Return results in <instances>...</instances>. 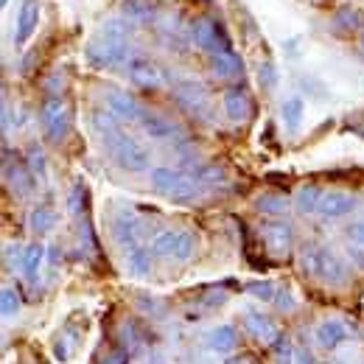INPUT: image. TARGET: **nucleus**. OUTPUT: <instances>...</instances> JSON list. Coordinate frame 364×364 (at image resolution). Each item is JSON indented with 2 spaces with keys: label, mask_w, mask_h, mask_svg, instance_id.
Wrapping results in <instances>:
<instances>
[{
  "label": "nucleus",
  "mask_w": 364,
  "mask_h": 364,
  "mask_svg": "<svg viewBox=\"0 0 364 364\" xmlns=\"http://www.w3.org/2000/svg\"><path fill=\"white\" fill-rule=\"evenodd\" d=\"M174 95L193 115H208V109H210V98H208V90H205L202 82H182L174 87Z\"/></svg>",
  "instance_id": "nucleus-8"
},
{
  "label": "nucleus",
  "mask_w": 364,
  "mask_h": 364,
  "mask_svg": "<svg viewBox=\"0 0 364 364\" xmlns=\"http://www.w3.org/2000/svg\"><path fill=\"white\" fill-rule=\"evenodd\" d=\"M3 171H6L9 188H11L17 196H28V193L34 191V171H31L28 166H23V163H14V166H11V160L6 157Z\"/></svg>",
  "instance_id": "nucleus-14"
},
{
  "label": "nucleus",
  "mask_w": 364,
  "mask_h": 364,
  "mask_svg": "<svg viewBox=\"0 0 364 364\" xmlns=\"http://www.w3.org/2000/svg\"><path fill=\"white\" fill-rule=\"evenodd\" d=\"M28 168H31L37 177H46L48 166H46V154H43L40 146H31V149H28Z\"/></svg>",
  "instance_id": "nucleus-33"
},
{
  "label": "nucleus",
  "mask_w": 364,
  "mask_h": 364,
  "mask_svg": "<svg viewBox=\"0 0 364 364\" xmlns=\"http://www.w3.org/2000/svg\"><path fill=\"white\" fill-rule=\"evenodd\" d=\"M322 280H328V283H342L345 277H348V267H345V261L339 258V255H333L331 250H322V258H319V274Z\"/></svg>",
  "instance_id": "nucleus-19"
},
{
  "label": "nucleus",
  "mask_w": 364,
  "mask_h": 364,
  "mask_svg": "<svg viewBox=\"0 0 364 364\" xmlns=\"http://www.w3.org/2000/svg\"><path fill=\"white\" fill-rule=\"evenodd\" d=\"M353 210H356V196L342 193V191H328L322 196V202H319L317 213L325 216V219H342V216H348Z\"/></svg>",
  "instance_id": "nucleus-11"
},
{
  "label": "nucleus",
  "mask_w": 364,
  "mask_h": 364,
  "mask_svg": "<svg viewBox=\"0 0 364 364\" xmlns=\"http://www.w3.org/2000/svg\"><path fill=\"white\" fill-rule=\"evenodd\" d=\"M68 208H70V213H82V208H85V185L82 182H76L73 185V191H70V199H68Z\"/></svg>",
  "instance_id": "nucleus-35"
},
{
  "label": "nucleus",
  "mask_w": 364,
  "mask_h": 364,
  "mask_svg": "<svg viewBox=\"0 0 364 364\" xmlns=\"http://www.w3.org/2000/svg\"><path fill=\"white\" fill-rule=\"evenodd\" d=\"M208 345L213 353H232L235 345H238V336H235V328L232 325H219L208 333Z\"/></svg>",
  "instance_id": "nucleus-20"
},
{
  "label": "nucleus",
  "mask_w": 364,
  "mask_h": 364,
  "mask_svg": "<svg viewBox=\"0 0 364 364\" xmlns=\"http://www.w3.org/2000/svg\"><path fill=\"white\" fill-rule=\"evenodd\" d=\"M294 364H314V356L311 353H297V362Z\"/></svg>",
  "instance_id": "nucleus-41"
},
{
  "label": "nucleus",
  "mask_w": 364,
  "mask_h": 364,
  "mask_svg": "<svg viewBox=\"0 0 364 364\" xmlns=\"http://www.w3.org/2000/svg\"><path fill=\"white\" fill-rule=\"evenodd\" d=\"M193 252H196V235L188 232V230H177V241H174V252H171V258L188 261V258H193Z\"/></svg>",
  "instance_id": "nucleus-26"
},
{
  "label": "nucleus",
  "mask_w": 364,
  "mask_h": 364,
  "mask_svg": "<svg viewBox=\"0 0 364 364\" xmlns=\"http://www.w3.org/2000/svg\"><path fill=\"white\" fill-rule=\"evenodd\" d=\"M261 232H264V241L269 244V250H272V252H280V255H283V252H289V250H291L294 230H291V225H289V222H283V219L264 222Z\"/></svg>",
  "instance_id": "nucleus-12"
},
{
  "label": "nucleus",
  "mask_w": 364,
  "mask_h": 364,
  "mask_svg": "<svg viewBox=\"0 0 364 364\" xmlns=\"http://www.w3.org/2000/svg\"><path fill=\"white\" fill-rule=\"evenodd\" d=\"M280 115H283V124H286V129L294 135V132L300 129V121H303V115H306V101H303L300 95H291V98H286V101H283V107H280Z\"/></svg>",
  "instance_id": "nucleus-22"
},
{
  "label": "nucleus",
  "mask_w": 364,
  "mask_h": 364,
  "mask_svg": "<svg viewBox=\"0 0 364 364\" xmlns=\"http://www.w3.org/2000/svg\"><path fill=\"white\" fill-rule=\"evenodd\" d=\"M127 76H129L132 85L143 87V90H157V87L166 82L163 70H160L151 59H146V56H132V59H127Z\"/></svg>",
  "instance_id": "nucleus-5"
},
{
  "label": "nucleus",
  "mask_w": 364,
  "mask_h": 364,
  "mask_svg": "<svg viewBox=\"0 0 364 364\" xmlns=\"http://www.w3.org/2000/svg\"><path fill=\"white\" fill-rule=\"evenodd\" d=\"M258 76H261L264 90H272L274 85H277V70H274L272 62H264V65H261V70H258Z\"/></svg>",
  "instance_id": "nucleus-37"
},
{
  "label": "nucleus",
  "mask_w": 364,
  "mask_h": 364,
  "mask_svg": "<svg viewBox=\"0 0 364 364\" xmlns=\"http://www.w3.org/2000/svg\"><path fill=\"white\" fill-rule=\"evenodd\" d=\"M345 232H348V241H350L353 247H362V250H364V219H356V222H350Z\"/></svg>",
  "instance_id": "nucleus-36"
},
{
  "label": "nucleus",
  "mask_w": 364,
  "mask_h": 364,
  "mask_svg": "<svg viewBox=\"0 0 364 364\" xmlns=\"http://www.w3.org/2000/svg\"><path fill=\"white\" fill-rule=\"evenodd\" d=\"M43 261H46V247H43L40 241H34V244H28V247L23 250V261H20V269H23V274H26L28 280H37V274H40V267H43Z\"/></svg>",
  "instance_id": "nucleus-21"
},
{
  "label": "nucleus",
  "mask_w": 364,
  "mask_h": 364,
  "mask_svg": "<svg viewBox=\"0 0 364 364\" xmlns=\"http://www.w3.org/2000/svg\"><path fill=\"white\" fill-rule=\"evenodd\" d=\"M362 56H364V37H362Z\"/></svg>",
  "instance_id": "nucleus-43"
},
{
  "label": "nucleus",
  "mask_w": 364,
  "mask_h": 364,
  "mask_svg": "<svg viewBox=\"0 0 364 364\" xmlns=\"http://www.w3.org/2000/svg\"><path fill=\"white\" fill-rule=\"evenodd\" d=\"M0 309H3V317H17L20 314V294L14 291V289H3L0 291Z\"/></svg>",
  "instance_id": "nucleus-29"
},
{
  "label": "nucleus",
  "mask_w": 364,
  "mask_h": 364,
  "mask_svg": "<svg viewBox=\"0 0 364 364\" xmlns=\"http://www.w3.org/2000/svg\"><path fill=\"white\" fill-rule=\"evenodd\" d=\"M244 325H247V331L255 336V339H261V342H274L280 333H277V325L272 322L269 314H264L261 309H250V311H244Z\"/></svg>",
  "instance_id": "nucleus-13"
},
{
  "label": "nucleus",
  "mask_w": 364,
  "mask_h": 364,
  "mask_svg": "<svg viewBox=\"0 0 364 364\" xmlns=\"http://www.w3.org/2000/svg\"><path fill=\"white\" fill-rule=\"evenodd\" d=\"M274 300H277V306H280L283 311H291V309L297 306V303H294V294H291V289H286V286L277 291V297H274Z\"/></svg>",
  "instance_id": "nucleus-39"
},
{
  "label": "nucleus",
  "mask_w": 364,
  "mask_h": 364,
  "mask_svg": "<svg viewBox=\"0 0 364 364\" xmlns=\"http://www.w3.org/2000/svg\"><path fill=\"white\" fill-rule=\"evenodd\" d=\"M127 53H129V48L127 46L112 43V40H107V37L98 34L90 46H87V62H90L92 68H112V65L124 62Z\"/></svg>",
  "instance_id": "nucleus-6"
},
{
  "label": "nucleus",
  "mask_w": 364,
  "mask_h": 364,
  "mask_svg": "<svg viewBox=\"0 0 364 364\" xmlns=\"http://www.w3.org/2000/svg\"><path fill=\"white\" fill-rule=\"evenodd\" d=\"M140 127H143L146 135L154 137V140H168V137H174L180 132L174 121H168V118H163V115H157V112H143Z\"/></svg>",
  "instance_id": "nucleus-17"
},
{
  "label": "nucleus",
  "mask_w": 364,
  "mask_h": 364,
  "mask_svg": "<svg viewBox=\"0 0 364 364\" xmlns=\"http://www.w3.org/2000/svg\"><path fill=\"white\" fill-rule=\"evenodd\" d=\"M104 101H107V109L118 121H140L143 118V107L137 104L135 95H129L127 90H107Z\"/></svg>",
  "instance_id": "nucleus-9"
},
{
  "label": "nucleus",
  "mask_w": 364,
  "mask_h": 364,
  "mask_svg": "<svg viewBox=\"0 0 364 364\" xmlns=\"http://www.w3.org/2000/svg\"><path fill=\"white\" fill-rule=\"evenodd\" d=\"M225 112L232 124H244L252 118V98H250L247 87L238 85V87H230L225 92Z\"/></svg>",
  "instance_id": "nucleus-10"
},
{
  "label": "nucleus",
  "mask_w": 364,
  "mask_h": 364,
  "mask_svg": "<svg viewBox=\"0 0 364 364\" xmlns=\"http://www.w3.org/2000/svg\"><path fill=\"white\" fill-rule=\"evenodd\" d=\"M255 208H258L261 213H269V216H283L286 208H289V202H286V196H280V193H264V196L255 202Z\"/></svg>",
  "instance_id": "nucleus-27"
},
{
  "label": "nucleus",
  "mask_w": 364,
  "mask_h": 364,
  "mask_svg": "<svg viewBox=\"0 0 364 364\" xmlns=\"http://www.w3.org/2000/svg\"><path fill=\"white\" fill-rule=\"evenodd\" d=\"M210 70L219 76V79H238L244 73V62L241 56L230 48V50H222V53H213L210 56Z\"/></svg>",
  "instance_id": "nucleus-15"
},
{
  "label": "nucleus",
  "mask_w": 364,
  "mask_h": 364,
  "mask_svg": "<svg viewBox=\"0 0 364 364\" xmlns=\"http://www.w3.org/2000/svg\"><path fill=\"white\" fill-rule=\"evenodd\" d=\"M319 258H322V250L314 247V244H309L306 250H303V272L309 274H319Z\"/></svg>",
  "instance_id": "nucleus-31"
},
{
  "label": "nucleus",
  "mask_w": 364,
  "mask_h": 364,
  "mask_svg": "<svg viewBox=\"0 0 364 364\" xmlns=\"http://www.w3.org/2000/svg\"><path fill=\"white\" fill-rule=\"evenodd\" d=\"M228 364H250V359H244V356H238V359H230Z\"/></svg>",
  "instance_id": "nucleus-42"
},
{
  "label": "nucleus",
  "mask_w": 364,
  "mask_h": 364,
  "mask_svg": "<svg viewBox=\"0 0 364 364\" xmlns=\"http://www.w3.org/2000/svg\"><path fill=\"white\" fill-rule=\"evenodd\" d=\"M149 180H151V188L174 202H193L202 196V182L196 177H188L177 168H168V166H157L149 171Z\"/></svg>",
  "instance_id": "nucleus-1"
},
{
  "label": "nucleus",
  "mask_w": 364,
  "mask_h": 364,
  "mask_svg": "<svg viewBox=\"0 0 364 364\" xmlns=\"http://www.w3.org/2000/svg\"><path fill=\"white\" fill-rule=\"evenodd\" d=\"M191 43L202 50H208L210 56L213 53H222V50H230V37L225 34V28L210 20V17H196L191 23Z\"/></svg>",
  "instance_id": "nucleus-3"
},
{
  "label": "nucleus",
  "mask_w": 364,
  "mask_h": 364,
  "mask_svg": "<svg viewBox=\"0 0 364 364\" xmlns=\"http://www.w3.org/2000/svg\"><path fill=\"white\" fill-rule=\"evenodd\" d=\"M104 146H107L109 157H112L121 168H127V171H146L149 163H151L149 149L140 146L135 137H129L127 132H121V129H115L112 135L104 137Z\"/></svg>",
  "instance_id": "nucleus-2"
},
{
  "label": "nucleus",
  "mask_w": 364,
  "mask_h": 364,
  "mask_svg": "<svg viewBox=\"0 0 364 364\" xmlns=\"http://www.w3.org/2000/svg\"><path fill=\"white\" fill-rule=\"evenodd\" d=\"M121 11H124V17H129V20H149V17H151V11H149V6H146L143 0H127Z\"/></svg>",
  "instance_id": "nucleus-32"
},
{
  "label": "nucleus",
  "mask_w": 364,
  "mask_h": 364,
  "mask_svg": "<svg viewBox=\"0 0 364 364\" xmlns=\"http://www.w3.org/2000/svg\"><path fill=\"white\" fill-rule=\"evenodd\" d=\"M322 196H325V193H322L319 185H303V188L297 191V196H294V205H297L300 213H317Z\"/></svg>",
  "instance_id": "nucleus-24"
},
{
  "label": "nucleus",
  "mask_w": 364,
  "mask_h": 364,
  "mask_svg": "<svg viewBox=\"0 0 364 364\" xmlns=\"http://www.w3.org/2000/svg\"><path fill=\"white\" fill-rule=\"evenodd\" d=\"M101 364H129V348H118V350H109Z\"/></svg>",
  "instance_id": "nucleus-38"
},
{
  "label": "nucleus",
  "mask_w": 364,
  "mask_h": 364,
  "mask_svg": "<svg viewBox=\"0 0 364 364\" xmlns=\"http://www.w3.org/2000/svg\"><path fill=\"white\" fill-rule=\"evenodd\" d=\"M112 238L124 250L140 247V241H143V222L137 216H132V213H118L112 219Z\"/></svg>",
  "instance_id": "nucleus-7"
},
{
  "label": "nucleus",
  "mask_w": 364,
  "mask_h": 364,
  "mask_svg": "<svg viewBox=\"0 0 364 364\" xmlns=\"http://www.w3.org/2000/svg\"><path fill=\"white\" fill-rule=\"evenodd\" d=\"M336 26H339V28H348V31H350V28H359V26H362V17H359L356 9H342V11L336 14Z\"/></svg>",
  "instance_id": "nucleus-34"
},
{
  "label": "nucleus",
  "mask_w": 364,
  "mask_h": 364,
  "mask_svg": "<svg viewBox=\"0 0 364 364\" xmlns=\"http://www.w3.org/2000/svg\"><path fill=\"white\" fill-rule=\"evenodd\" d=\"M28 228H31V232H37V235H46V232H50V230L56 228V213L48 205H37L31 210V216H28Z\"/></svg>",
  "instance_id": "nucleus-25"
},
{
  "label": "nucleus",
  "mask_w": 364,
  "mask_h": 364,
  "mask_svg": "<svg viewBox=\"0 0 364 364\" xmlns=\"http://www.w3.org/2000/svg\"><path fill=\"white\" fill-rule=\"evenodd\" d=\"M350 258H353L359 267H364V250L362 247H350Z\"/></svg>",
  "instance_id": "nucleus-40"
},
{
  "label": "nucleus",
  "mask_w": 364,
  "mask_h": 364,
  "mask_svg": "<svg viewBox=\"0 0 364 364\" xmlns=\"http://www.w3.org/2000/svg\"><path fill=\"white\" fill-rule=\"evenodd\" d=\"M40 118H43V127H46V135L50 143L65 140L68 129H70V109L59 95L46 98V104L40 109Z\"/></svg>",
  "instance_id": "nucleus-4"
},
{
  "label": "nucleus",
  "mask_w": 364,
  "mask_h": 364,
  "mask_svg": "<svg viewBox=\"0 0 364 364\" xmlns=\"http://www.w3.org/2000/svg\"><path fill=\"white\" fill-rule=\"evenodd\" d=\"M274 362L277 364H294L297 362V350L291 348L289 336H277V339H274Z\"/></svg>",
  "instance_id": "nucleus-28"
},
{
  "label": "nucleus",
  "mask_w": 364,
  "mask_h": 364,
  "mask_svg": "<svg viewBox=\"0 0 364 364\" xmlns=\"http://www.w3.org/2000/svg\"><path fill=\"white\" fill-rule=\"evenodd\" d=\"M127 267L135 277H149L151 274V252L140 244V247H132L127 250Z\"/></svg>",
  "instance_id": "nucleus-23"
},
{
  "label": "nucleus",
  "mask_w": 364,
  "mask_h": 364,
  "mask_svg": "<svg viewBox=\"0 0 364 364\" xmlns=\"http://www.w3.org/2000/svg\"><path fill=\"white\" fill-rule=\"evenodd\" d=\"M247 291H250L252 297L264 300V303H269V300L277 297V289H274L269 280H255V283H250V286H247Z\"/></svg>",
  "instance_id": "nucleus-30"
},
{
  "label": "nucleus",
  "mask_w": 364,
  "mask_h": 364,
  "mask_svg": "<svg viewBox=\"0 0 364 364\" xmlns=\"http://www.w3.org/2000/svg\"><path fill=\"white\" fill-rule=\"evenodd\" d=\"M37 23H40V3L37 0H26L20 14H17V43L20 46L37 31Z\"/></svg>",
  "instance_id": "nucleus-18"
},
{
  "label": "nucleus",
  "mask_w": 364,
  "mask_h": 364,
  "mask_svg": "<svg viewBox=\"0 0 364 364\" xmlns=\"http://www.w3.org/2000/svg\"><path fill=\"white\" fill-rule=\"evenodd\" d=\"M348 336H350V333H348V328H345L342 319H322L317 325V342L322 348H328V350L339 348Z\"/></svg>",
  "instance_id": "nucleus-16"
}]
</instances>
